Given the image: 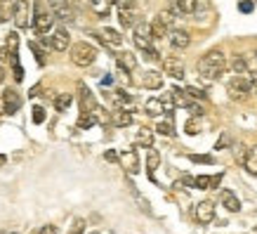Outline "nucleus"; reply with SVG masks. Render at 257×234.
I'll return each instance as SVG.
<instances>
[{
  "mask_svg": "<svg viewBox=\"0 0 257 234\" xmlns=\"http://www.w3.org/2000/svg\"><path fill=\"white\" fill-rule=\"evenodd\" d=\"M158 164H161V154H158L156 149L149 147V154H147V171H149V178L154 180V173H156Z\"/></svg>",
  "mask_w": 257,
  "mask_h": 234,
  "instance_id": "obj_24",
  "label": "nucleus"
},
{
  "mask_svg": "<svg viewBox=\"0 0 257 234\" xmlns=\"http://www.w3.org/2000/svg\"><path fill=\"white\" fill-rule=\"evenodd\" d=\"M194 218L198 225H210L212 220H215V206L210 201H201L194 208Z\"/></svg>",
  "mask_w": 257,
  "mask_h": 234,
  "instance_id": "obj_12",
  "label": "nucleus"
},
{
  "mask_svg": "<svg viewBox=\"0 0 257 234\" xmlns=\"http://www.w3.org/2000/svg\"><path fill=\"white\" fill-rule=\"evenodd\" d=\"M12 19H15L17 29H26L31 22V12H29V3L26 0H17L12 8Z\"/></svg>",
  "mask_w": 257,
  "mask_h": 234,
  "instance_id": "obj_11",
  "label": "nucleus"
},
{
  "mask_svg": "<svg viewBox=\"0 0 257 234\" xmlns=\"http://www.w3.org/2000/svg\"><path fill=\"white\" fill-rule=\"evenodd\" d=\"M243 64H245V71L248 73H257V52H248V55H241Z\"/></svg>",
  "mask_w": 257,
  "mask_h": 234,
  "instance_id": "obj_34",
  "label": "nucleus"
},
{
  "mask_svg": "<svg viewBox=\"0 0 257 234\" xmlns=\"http://www.w3.org/2000/svg\"><path fill=\"white\" fill-rule=\"evenodd\" d=\"M130 123H133V111H127V109H116L113 111V125H118V128H127Z\"/></svg>",
  "mask_w": 257,
  "mask_h": 234,
  "instance_id": "obj_22",
  "label": "nucleus"
},
{
  "mask_svg": "<svg viewBox=\"0 0 257 234\" xmlns=\"http://www.w3.org/2000/svg\"><path fill=\"white\" fill-rule=\"evenodd\" d=\"M45 121V109L43 107H33V123H43Z\"/></svg>",
  "mask_w": 257,
  "mask_h": 234,
  "instance_id": "obj_41",
  "label": "nucleus"
},
{
  "mask_svg": "<svg viewBox=\"0 0 257 234\" xmlns=\"http://www.w3.org/2000/svg\"><path fill=\"white\" fill-rule=\"evenodd\" d=\"M90 234H99V232H90Z\"/></svg>",
  "mask_w": 257,
  "mask_h": 234,
  "instance_id": "obj_52",
  "label": "nucleus"
},
{
  "mask_svg": "<svg viewBox=\"0 0 257 234\" xmlns=\"http://www.w3.org/2000/svg\"><path fill=\"white\" fill-rule=\"evenodd\" d=\"M94 123H97V118H94L92 111H83V114H80V118H78V128H80V130H87V128H92Z\"/></svg>",
  "mask_w": 257,
  "mask_h": 234,
  "instance_id": "obj_33",
  "label": "nucleus"
},
{
  "mask_svg": "<svg viewBox=\"0 0 257 234\" xmlns=\"http://www.w3.org/2000/svg\"><path fill=\"white\" fill-rule=\"evenodd\" d=\"M97 59V50H94L90 43H85V40H80V43H76V45L71 47V62L76 64V66H90V64Z\"/></svg>",
  "mask_w": 257,
  "mask_h": 234,
  "instance_id": "obj_4",
  "label": "nucleus"
},
{
  "mask_svg": "<svg viewBox=\"0 0 257 234\" xmlns=\"http://www.w3.org/2000/svg\"><path fill=\"white\" fill-rule=\"evenodd\" d=\"M52 24H55V17H52V12L43 5V3H33V29H36V33L38 36H45V33H50V29H52Z\"/></svg>",
  "mask_w": 257,
  "mask_h": 234,
  "instance_id": "obj_3",
  "label": "nucleus"
},
{
  "mask_svg": "<svg viewBox=\"0 0 257 234\" xmlns=\"http://www.w3.org/2000/svg\"><path fill=\"white\" fill-rule=\"evenodd\" d=\"M118 161H120V166L125 168L127 175H137V173H140V156H137L135 149H125V151H120V154H118Z\"/></svg>",
  "mask_w": 257,
  "mask_h": 234,
  "instance_id": "obj_10",
  "label": "nucleus"
},
{
  "mask_svg": "<svg viewBox=\"0 0 257 234\" xmlns=\"http://www.w3.org/2000/svg\"><path fill=\"white\" fill-rule=\"evenodd\" d=\"M43 43H45L47 47H52L55 52H64V50L71 45V36L66 29H57L52 36H43Z\"/></svg>",
  "mask_w": 257,
  "mask_h": 234,
  "instance_id": "obj_8",
  "label": "nucleus"
},
{
  "mask_svg": "<svg viewBox=\"0 0 257 234\" xmlns=\"http://www.w3.org/2000/svg\"><path fill=\"white\" fill-rule=\"evenodd\" d=\"M0 114H5V107H3V93H0Z\"/></svg>",
  "mask_w": 257,
  "mask_h": 234,
  "instance_id": "obj_49",
  "label": "nucleus"
},
{
  "mask_svg": "<svg viewBox=\"0 0 257 234\" xmlns=\"http://www.w3.org/2000/svg\"><path fill=\"white\" fill-rule=\"evenodd\" d=\"M90 5H92V10L97 12L99 17H106L109 15V8H111V3L109 0H87Z\"/></svg>",
  "mask_w": 257,
  "mask_h": 234,
  "instance_id": "obj_32",
  "label": "nucleus"
},
{
  "mask_svg": "<svg viewBox=\"0 0 257 234\" xmlns=\"http://www.w3.org/2000/svg\"><path fill=\"white\" fill-rule=\"evenodd\" d=\"M135 45L142 50V55L147 57L149 62H156V59H161V55H158V50L154 47V38H151V24L147 22H137L135 24Z\"/></svg>",
  "mask_w": 257,
  "mask_h": 234,
  "instance_id": "obj_2",
  "label": "nucleus"
},
{
  "mask_svg": "<svg viewBox=\"0 0 257 234\" xmlns=\"http://www.w3.org/2000/svg\"><path fill=\"white\" fill-rule=\"evenodd\" d=\"M83 229H85V222H83V220H76V222H73V234H80Z\"/></svg>",
  "mask_w": 257,
  "mask_h": 234,
  "instance_id": "obj_47",
  "label": "nucleus"
},
{
  "mask_svg": "<svg viewBox=\"0 0 257 234\" xmlns=\"http://www.w3.org/2000/svg\"><path fill=\"white\" fill-rule=\"evenodd\" d=\"M184 130H187V135H198L201 133V121H198V116H191L184 123Z\"/></svg>",
  "mask_w": 257,
  "mask_h": 234,
  "instance_id": "obj_36",
  "label": "nucleus"
},
{
  "mask_svg": "<svg viewBox=\"0 0 257 234\" xmlns=\"http://www.w3.org/2000/svg\"><path fill=\"white\" fill-rule=\"evenodd\" d=\"M31 234H36V232H31Z\"/></svg>",
  "mask_w": 257,
  "mask_h": 234,
  "instance_id": "obj_53",
  "label": "nucleus"
},
{
  "mask_svg": "<svg viewBox=\"0 0 257 234\" xmlns=\"http://www.w3.org/2000/svg\"><path fill=\"white\" fill-rule=\"evenodd\" d=\"M196 0H172V12L175 15H194Z\"/></svg>",
  "mask_w": 257,
  "mask_h": 234,
  "instance_id": "obj_20",
  "label": "nucleus"
},
{
  "mask_svg": "<svg viewBox=\"0 0 257 234\" xmlns=\"http://www.w3.org/2000/svg\"><path fill=\"white\" fill-rule=\"evenodd\" d=\"M144 111H147L149 116H161V114H163V104H161L158 97H151V100H147V104H144Z\"/></svg>",
  "mask_w": 257,
  "mask_h": 234,
  "instance_id": "obj_26",
  "label": "nucleus"
},
{
  "mask_svg": "<svg viewBox=\"0 0 257 234\" xmlns=\"http://www.w3.org/2000/svg\"><path fill=\"white\" fill-rule=\"evenodd\" d=\"M196 69H198V73H201L203 81H208V83L217 81V78L224 73V69H226L224 52H222V50H210L208 55H203L201 59H198Z\"/></svg>",
  "mask_w": 257,
  "mask_h": 234,
  "instance_id": "obj_1",
  "label": "nucleus"
},
{
  "mask_svg": "<svg viewBox=\"0 0 257 234\" xmlns=\"http://www.w3.org/2000/svg\"><path fill=\"white\" fill-rule=\"evenodd\" d=\"M118 22L123 29H135V24L140 22L137 15V3L135 0H120V8H118Z\"/></svg>",
  "mask_w": 257,
  "mask_h": 234,
  "instance_id": "obj_5",
  "label": "nucleus"
},
{
  "mask_svg": "<svg viewBox=\"0 0 257 234\" xmlns=\"http://www.w3.org/2000/svg\"><path fill=\"white\" fill-rule=\"evenodd\" d=\"M111 100L116 102V107L118 109H127L130 111V104H133V97L127 93H123V90H116V93L111 95Z\"/></svg>",
  "mask_w": 257,
  "mask_h": 234,
  "instance_id": "obj_25",
  "label": "nucleus"
},
{
  "mask_svg": "<svg viewBox=\"0 0 257 234\" xmlns=\"http://www.w3.org/2000/svg\"><path fill=\"white\" fill-rule=\"evenodd\" d=\"M12 69H15V81H24V69L19 66V59L12 62Z\"/></svg>",
  "mask_w": 257,
  "mask_h": 234,
  "instance_id": "obj_43",
  "label": "nucleus"
},
{
  "mask_svg": "<svg viewBox=\"0 0 257 234\" xmlns=\"http://www.w3.org/2000/svg\"><path fill=\"white\" fill-rule=\"evenodd\" d=\"M168 31H170V29H168V26H165V24L156 17V22L151 24V38H154V40H161V38H165V36H168Z\"/></svg>",
  "mask_w": 257,
  "mask_h": 234,
  "instance_id": "obj_28",
  "label": "nucleus"
},
{
  "mask_svg": "<svg viewBox=\"0 0 257 234\" xmlns=\"http://www.w3.org/2000/svg\"><path fill=\"white\" fill-rule=\"evenodd\" d=\"M116 64H118V69L125 71V73H130V71L137 69V57L133 55V52H118L116 55Z\"/></svg>",
  "mask_w": 257,
  "mask_h": 234,
  "instance_id": "obj_18",
  "label": "nucleus"
},
{
  "mask_svg": "<svg viewBox=\"0 0 257 234\" xmlns=\"http://www.w3.org/2000/svg\"><path fill=\"white\" fill-rule=\"evenodd\" d=\"M170 95H172V102H175V107H184V109H189L191 104H194V100L189 97L182 88H172L170 90Z\"/></svg>",
  "mask_w": 257,
  "mask_h": 234,
  "instance_id": "obj_21",
  "label": "nucleus"
},
{
  "mask_svg": "<svg viewBox=\"0 0 257 234\" xmlns=\"http://www.w3.org/2000/svg\"><path fill=\"white\" fill-rule=\"evenodd\" d=\"M238 10H241V12H245V15H248V12H252V3H250V0H243L241 5H238Z\"/></svg>",
  "mask_w": 257,
  "mask_h": 234,
  "instance_id": "obj_46",
  "label": "nucleus"
},
{
  "mask_svg": "<svg viewBox=\"0 0 257 234\" xmlns=\"http://www.w3.org/2000/svg\"><path fill=\"white\" fill-rule=\"evenodd\" d=\"M226 93H229V97L236 102H245L250 95V86H248V78L243 76H234L229 83H226Z\"/></svg>",
  "mask_w": 257,
  "mask_h": 234,
  "instance_id": "obj_7",
  "label": "nucleus"
},
{
  "mask_svg": "<svg viewBox=\"0 0 257 234\" xmlns=\"http://www.w3.org/2000/svg\"><path fill=\"white\" fill-rule=\"evenodd\" d=\"M245 168H248V173H252V175H257V144L252 149H248V156H245Z\"/></svg>",
  "mask_w": 257,
  "mask_h": 234,
  "instance_id": "obj_30",
  "label": "nucleus"
},
{
  "mask_svg": "<svg viewBox=\"0 0 257 234\" xmlns=\"http://www.w3.org/2000/svg\"><path fill=\"white\" fill-rule=\"evenodd\" d=\"M3 164H5V156H0V166H3Z\"/></svg>",
  "mask_w": 257,
  "mask_h": 234,
  "instance_id": "obj_51",
  "label": "nucleus"
},
{
  "mask_svg": "<svg viewBox=\"0 0 257 234\" xmlns=\"http://www.w3.org/2000/svg\"><path fill=\"white\" fill-rule=\"evenodd\" d=\"M3 107H5V114H17L19 107H22V97L17 90H5L3 93Z\"/></svg>",
  "mask_w": 257,
  "mask_h": 234,
  "instance_id": "obj_14",
  "label": "nucleus"
},
{
  "mask_svg": "<svg viewBox=\"0 0 257 234\" xmlns=\"http://www.w3.org/2000/svg\"><path fill=\"white\" fill-rule=\"evenodd\" d=\"M248 86H250V93H255V95H257V73H250Z\"/></svg>",
  "mask_w": 257,
  "mask_h": 234,
  "instance_id": "obj_45",
  "label": "nucleus"
},
{
  "mask_svg": "<svg viewBox=\"0 0 257 234\" xmlns=\"http://www.w3.org/2000/svg\"><path fill=\"white\" fill-rule=\"evenodd\" d=\"M47 5H50L52 17L59 19V22L71 24L73 19H76V10H73V5H71V0H47Z\"/></svg>",
  "mask_w": 257,
  "mask_h": 234,
  "instance_id": "obj_6",
  "label": "nucleus"
},
{
  "mask_svg": "<svg viewBox=\"0 0 257 234\" xmlns=\"http://www.w3.org/2000/svg\"><path fill=\"white\" fill-rule=\"evenodd\" d=\"M36 234H57V225H43Z\"/></svg>",
  "mask_w": 257,
  "mask_h": 234,
  "instance_id": "obj_44",
  "label": "nucleus"
},
{
  "mask_svg": "<svg viewBox=\"0 0 257 234\" xmlns=\"http://www.w3.org/2000/svg\"><path fill=\"white\" fill-rule=\"evenodd\" d=\"M163 73H168V76H172V78H184V62L179 59V55H168V57H163Z\"/></svg>",
  "mask_w": 257,
  "mask_h": 234,
  "instance_id": "obj_9",
  "label": "nucleus"
},
{
  "mask_svg": "<svg viewBox=\"0 0 257 234\" xmlns=\"http://www.w3.org/2000/svg\"><path fill=\"white\" fill-rule=\"evenodd\" d=\"M94 36H97L104 45H109V47H120L123 45V36H120L116 29H101V31L94 33Z\"/></svg>",
  "mask_w": 257,
  "mask_h": 234,
  "instance_id": "obj_15",
  "label": "nucleus"
},
{
  "mask_svg": "<svg viewBox=\"0 0 257 234\" xmlns=\"http://www.w3.org/2000/svg\"><path fill=\"white\" fill-rule=\"evenodd\" d=\"M229 69L234 71V76H243V73H248L245 71V64H243V57L241 55H234L229 59Z\"/></svg>",
  "mask_w": 257,
  "mask_h": 234,
  "instance_id": "obj_29",
  "label": "nucleus"
},
{
  "mask_svg": "<svg viewBox=\"0 0 257 234\" xmlns=\"http://www.w3.org/2000/svg\"><path fill=\"white\" fill-rule=\"evenodd\" d=\"M219 180H222V175H198V178H194V187L198 189H212L219 185Z\"/></svg>",
  "mask_w": 257,
  "mask_h": 234,
  "instance_id": "obj_19",
  "label": "nucleus"
},
{
  "mask_svg": "<svg viewBox=\"0 0 257 234\" xmlns=\"http://www.w3.org/2000/svg\"><path fill=\"white\" fill-rule=\"evenodd\" d=\"M158 19H161V22H163L168 29H175V19H177V15H175L172 10H163V12L158 15Z\"/></svg>",
  "mask_w": 257,
  "mask_h": 234,
  "instance_id": "obj_37",
  "label": "nucleus"
},
{
  "mask_svg": "<svg viewBox=\"0 0 257 234\" xmlns=\"http://www.w3.org/2000/svg\"><path fill=\"white\" fill-rule=\"evenodd\" d=\"M219 201H222V206H224L229 213H238V211H241V201H238V196H236L231 189H222Z\"/></svg>",
  "mask_w": 257,
  "mask_h": 234,
  "instance_id": "obj_17",
  "label": "nucleus"
},
{
  "mask_svg": "<svg viewBox=\"0 0 257 234\" xmlns=\"http://www.w3.org/2000/svg\"><path fill=\"white\" fill-rule=\"evenodd\" d=\"M245 156H248V147L243 142H236L234 144V159L238 164H245Z\"/></svg>",
  "mask_w": 257,
  "mask_h": 234,
  "instance_id": "obj_38",
  "label": "nucleus"
},
{
  "mask_svg": "<svg viewBox=\"0 0 257 234\" xmlns=\"http://www.w3.org/2000/svg\"><path fill=\"white\" fill-rule=\"evenodd\" d=\"M142 86L147 88V90H161L163 88V73L161 71H147L144 76H142Z\"/></svg>",
  "mask_w": 257,
  "mask_h": 234,
  "instance_id": "obj_16",
  "label": "nucleus"
},
{
  "mask_svg": "<svg viewBox=\"0 0 257 234\" xmlns=\"http://www.w3.org/2000/svg\"><path fill=\"white\" fill-rule=\"evenodd\" d=\"M168 40H170V45L175 50H187L189 43H191V36L187 31H182V29H170L168 31Z\"/></svg>",
  "mask_w": 257,
  "mask_h": 234,
  "instance_id": "obj_13",
  "label": "nucleus"
},
{
  "mask_svg": "<svg viewBox=\"0 0 257 234\" xmlns=\"http://www.w3.org/2000/svg\"><path fill=\"white\" fill-rule=\"evenodd\" d=\"M31 50L36 52V62L43 66V64H45V55H43V50H38V45H36V43H31Z\"/></svg>",
  "mask_w": 257,
  "mask_h": 234,
  "instance_id": "obj_42",
  "label": "nucleus"
},
{
  "mask_svg": "<svg viewBox=\"0 0 257 234\" xmlns=\"http://www.w3.org/2000/svg\"><path fill=\"white\" fill-rule=\"evenodd\" d=\"M17 45H19V36L15 31L8 33V38H5V47H8V55H17Z\"/></svg>",
  "mask_w": 257,
  "mask_h": 234,
  "instance_id": "obj_35",
  "label": "nucleus"
},
{
  "mask_svg": "<svg viewBox=\"0 0 257 234\" xmlns=\"http://www.w3.org/2000/svg\"><path fill=\"white\" fill-rule=\"evenodd\" d=\"M156 133L165 135V137H172V135H175V125H172V116L163 118V121H158V123H156Z\"/></svg>",
  "mask_w": 257,
  "mask_h": 234,
  "instance_id": "obj_27",
  "label": "nucleus"
},
{
  "mask_svg": "<svg viewBox=\"0 0 257 234\" xmlns=\"http://www.w3.org/2000/svg\"><path fill=\"white\" fill-rule=\"evenodd\" d=\"M71 102H73V97H71L69 93H62L55 97V109L57 111H66L71 107Z\"/></svg>",
  "mask_w": 257,
  "mask_h": 234,
  "instance_id": "obj_31",
  "label": "nucleus"
},
{
  "mask_svg": "<svg viewBox=\"0 0 257 234\" xmlns=\"http://www.w3.org/2000/svg\"><path fill=\"white\" fill-rule=\"evenodd\" d=\"M189 159H191L194 164H205V166H212V156H208V154H189Z\"/></svg>",
  "mask_w": 257,
  "mask_h": 234,
  "instance_id": "obj_39",
  "label": "nucleus"
},
{
  "mask_svg": "<svg viewBox=\"0 0 257 234\" xmlns=\"http://www.w3.org/2000/svg\"><path fill=\"white\" fill-rule=\"evenodd\" d=\"M104 159L113 164V161H118V154H116V151H106V154H104Z\"/></svg>",
  "mask_w": 257,
  "mask_h": 234,
  "instance_id": "obj_48",
  "label": "nucleus"
},
{
  "mask_svg": "<svg viewBox=\"0 0 257 234\" xmlns=\"http://www.w3.org/2000/svg\"><path fill=\"white\" fill-rule=\"evenodd\" d=\"M184 93H187L191 100H205V93H203L201 88H196V86H189Z\"/></svg>",
  "mask_w": 257,
  "mask_h": 234,
  "instance_id": "obj_40",
  "label": "nucleus"
},
{
  "mask_svg": "<svg viewBox=\"0 0 257 234\" xmlns=\"http://www.w3.org/2000/svg\"><path fill=\"white\" fill-rule=\"evenodd\" d=\"M135 144H142V147H154V130H149V128H140L137 135H135Z\"/></svg>",
  "mask_w": 257,
  "mask_h": 234,
  "instance_id": "obj_23",
  "label": "nucleus"
},
{
  "mask_svg": "<svg viewBox=\"0 0 257 234\" xmlns=\"http://www.w3.org/2000/svg\"><path fill=\"white\" fill-rule=\"evenodd\" d=\"M3 81H5V69L0 66V83H3Z\"/></svg>",
  "mask_w": 257,
  "mask_h": 234,
  "instance_id": "obj_50",
  "label": "nucleus"
}]
</instances>
